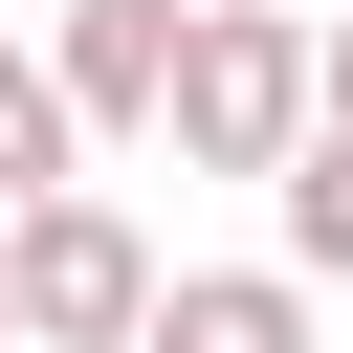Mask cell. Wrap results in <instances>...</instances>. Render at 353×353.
I'll return each mask as SVG.
<instances>
[{"instance_id":"obj_1","label":"cell","mask_w":353,"mask_h":353,"mask_svg":"<svg viewBox=\"0 0 353 353\" xmlns=\"http://www.w3.org/2000/svg\"><path fill=\"white\" fill-rule=\"evenodd\" d=\"M309 132H331V44L287 0H199V44H176V176H287Z\"/></svg>"},{"instance_id":"obj_2","label":"cell","mask_w":353,"mask_h":353,"mask_svg":"<svg viewBox=\"0 0 353 353\" xmlns=\"http://www.w3.org/2000/svg\"><path fill=\"white\" fill-rule=\"evenodd\" d=\"M0 243H22V353H154V243H132L88 176H66V199H22Z\"/></svg>"},{"instance_id":"obj_3","label":"cell","mask_w":353,"mask_h":353,"mask_svg":"<svg viewBox=\"0 0 353 353\" xmlns=\"http://www.w3.org/2000/svg\"><path fill=\"white\" fill-rule=\"evenodd\" d=\"M176 44H199V0H66L44 22V66H66L88 132H176Z\"/></svg>"},{"instance_id":"obj_4","label":"cell","mask_w":353,"mask_h":353,"mask_svg":"<svg viewBox=\"0 0 353 353\" xmlns=\"http://www.w3.org/2000/svg\"><path fill=\"white\" fill-rule=\"evenodd\" d=\"M154 353H309V265H199V287H154Z\"/></svg>"},{"instance_id":"obj_5","label":"cell","mask_w":353,"mask_h":353,"mask_svg":"<svg viewBox=\"0 0 353 353\" xmlns=\"http://www.w3.org/2000/svg\"><path fill=\"white\" fill-rule=\"evenodd\" d=\"M66 154H88L66 66H44V44H0V221H22V199H66Z\"/></svg>"},{"instance_id":"obj_6","label":"cell","mask_w":353,"mask_h":353,"mask_svg":"<svg viewBox=\"0 0 353 353\" xmlns=\"http://www.w3.org/2000/svg\"><path fill=\"white\" fill-rule=\"evenodd\" d=\"M287 265H309V287H353V132H309V154H287Z\"/></svg>"},{"instance_id":"obj_7","label":"cell","mask_w":353,"mask_h":353,"mask_svg":"<svg viewBox=\"0 0 353 353\" xmlns=\"http://www.w3.org/2000/svg\"><path fill=\"white\" fill-rule=\"evenodd\" d=\"M309 44H331V132H353V22H309Z\"/></svg>"},{"instance_id":"obj_8","label":"cell","mask_w":353,"mask_h":353,"mask_svg":"<svg viewBox=\"0 0 353 353\" xmlns=\"http://www.w3.org/2000/svg\"><path fill=\"white\" fill-rule=\"evenodd\" d=\"M0 353H22V243H0Z\"/></svg>"}]
</instances>
